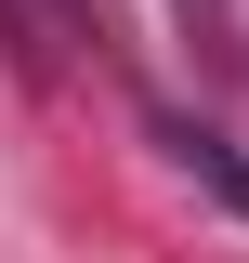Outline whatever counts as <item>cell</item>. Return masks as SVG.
Listing matches in <instances>:
<instances>
[{"instance_id": "cell-1", "label": "cell", "mask_w": 249, "mask_h": 263, "mask_svg": "<svg viewBox=\"0 0 249 263\" xmlns=\"http://www.w3.org/2000/svg\"><path fill=\"white\" fill-rule=\"evenodd\" d=\"M157 145H171V158H184L197 184H223V197H236V211H249V158H236V145H223V132H197V119H157Z\"/></svg>"}, {"instance_id": "cell-2", "label": "cell", "mask_w": 249, "mask_h": 263, "mask_svg": "<svg viewBox=\"0 0 249 263\" xmlns=\"http://www.w3.org/2000/svg\"><path fill=\"white\" fill-rule=\"evenodd\" d=\"M184 13H197V0H184Z\"/></svg>"}]
</instances>
